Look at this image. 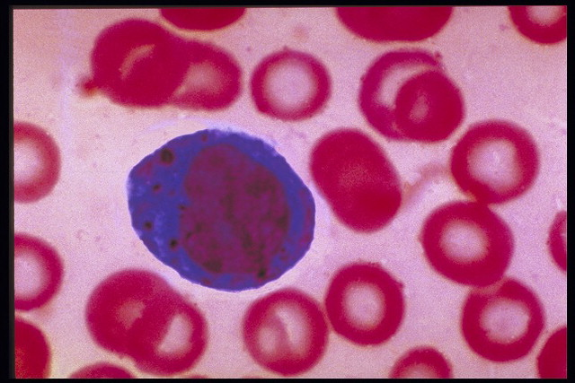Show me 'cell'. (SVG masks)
Returning <instances> with one entry per match:
<instances>
[{
	"label": "cell",
	"instance_id": "obj_3",
	"mask_svg": "<svg viewBox=\"0 0 575 383\" xmlns=\"http://www.w3.org/2000/svg\"><path fill=\"white\" fill-rule=\"evenodd\" d=\"M84 321L94 344L145 374L171 378L193 370L208 345L199 308L160 274L125 268L89 295Z\"/></svg>",
	"mask_w": 575,
	"mask_h": 383
},
{
	"label": "cell",
	"instance_id": "obj_17",
	"mask_svg": "<svg viewBox=\"0 0 575 383\" xmlns=\"http://www.w3.org/2000/svg\"><path fill=\"white\" fill-rule=\"evenodd\" d=\"M454 376L446 356L431 346H417L406 351L393 365L390 378H443Z\"/></svg>",
	"mask_w": 575,
	"mask_h": 383
},
{
	"label": "cell",
	"instance_id": "obj_1",
	"mask_svg": "<svg viewBox=\"0 0 575 383\" xmlns=\"http://www.w3.org/2000/svg\"><path fill=\"white\" fill-rule=\"evenodd\" d=\"M127 196L148 251L217 291L278 280L314 240L310 189L270 144L243 132L204 129L170 140L133 167Z\"/></svg>",
	"mask_w": 575,
	"mask_h": 383
},
{
	"label": "cell",
	"instance_id": "obj_7",
	"mask_svg": "<svg viewBox=\"0 0 575 383\" xmlns=\"http://www.w3.org/2000/svg\"><path fill=\"white\" fill-rule=\"evenodd\" d=\"M241 336L246 353L261 369L293 378L321 362L328 349L330 329L323 308L313 296L285 287L248 306Z\"/></svg>",
	"mask_w": 575,
	"mask_h": 383
},
{
	"label": "cell",
	"instance_id": "obj_2",
	"mask_svg": "<svg viewBox=\"0 0 575 383\" xmlns=\"http://www.w3.org/2000/svg\"><path fill=\"white\" fill-rule=\"evenodd\" d=\"M91 64L94 87L129 108L218 112L233 106L243 91L242 68L226 49L145 19L103 30Z\"/></svg>",
	"mask_w": 575,
	"mask_h": 383
},
{
	"label": "cell",
	"instance_id": "obj_8",
	"mask_svg": "<svg viewBox=\"0 0 575 383\" xmlns=\"http://www.w3.org/2000/svg\"><path fill=\"white\" fill-rule=\"evenodd\" d=\"M540 170L538 146L525 128L502 119L471 125L448 159L449 175L465 196L502 205L524 196Z\"/></svg>",
	"mask_w": 575,
	"mask_h": 383
},
{
	"label": "cell",
	"instance_id": "obj_16",
	"mask_svg": "<svg viewBox=\"0 0 575 383\" xmlns=\"http://www.w3.org/2000/svg\"><path fill=\"white\" fill-rule=\"evenodd\" d=\"M51 365V351L43 332L22 318H15V376L46 378Z\"/></svg>",
	"mask_w": 575,
	"mask_h": 383
},
{
	"label": "cell",
	"instance_id": "obj_9",
	"mask_svg": "<svg viewBox=\"0 0 575 383\" xmlns=\"http://www.w3.org/2000/svg\"><path fill=\"white\" fill-rule=\"evenodd\" d=\"M546 317L538 295L523 282L502 277L469 292L460 330L469 349L493 363L526 358L544 332Z\"/></svg>",
	"mask_w": 575,
	"mask_h": 383
},
{
	"label": "cell",
	"instance_id": "obj_5",
	"mask_svg": "<svg viewBox=\"0 0 575 383\" xmlns=\"http://www.w3.org/2000/svg\"><path fill=\"white\" fill-rule=\"evenodd\" d=\"M308 171L336 220L358 234L387 227L403 203L396 168L384 148L356 127H338L320 136L308 157Z\"/></svg>",
	"mask_w": 575,
	"mask_h": 383
},
{
	"label": "cell",
	"instance_id": "obj_18",
	"mask_svg": "<svg viewBox=\"0 0 575 383\" xmlns=\"http://www.w3.org/2000/svg\"><path fill=\"white\" fill-rule=\"evenodd\" d=\"M243 8L205 10L204 13L168 11L164 15L171 22L186 29L218 30L237 22L244 14Z\"/></svg>",
	"mask_w": 575,
	"mask_h": 383
},
{
	"label": "cell",
	"instance_id": "obj_20",
	"mask_svg": "<svg viewBox=\"0 0 575 383\" xmlns=\"http://www.w3.org/2000/svg\"><path fill=\"white\" fill-rule=\"evenodd\" d=\"M73 377H115V378H128L133 377L127 370L122 367L109 364L99 363L95 365H90L79 371H76Z\"/></svg>",
	"mask_w": 575,
	"mask_h": 383
},
{
	"label": "cell",
	"instance_id": "obj_13",
	"mask_svg": "<svg viewBox=\"0 0 575 383\" xmlns=\"http://www.w3.org/2000/svg\"><path fill=\"white\" fill-rule=\"evenodd\" d=\"M64 265L57 250L25 233L14 235V309L26 313L46 307L58 293Z\"/></svg>",
	"mask_w": 575,
	"mask_h": 383
},
{
	"label": "cell",
	"instance_id": "obj_15",
	"mask_svg": "<svg viewBox=\"0 0 575 383\" xmlns=\"http://www.w3.org/2000/svg\"><path fill=\"white\" fill-rule=\"evenodd\" d=\"M567 6H509L510 21L526 39L542 46H553L567 37Z\"/></svg>",
	"mask_w": 575,
	"mask_h": 383
},
{
	"label": "cell",
	"instance_id": "obj_12",
	"mask_svg": "<svg viewBox=\"0 0 575 383\" xmlns=\"http://www.w3.org/2000/svg\"><path fill=\"white\" fill-rule=\"evenodd\" d=\"M453 7H339L335 16L354 37L376 44L416 43L439 34Z\"/></svg>",
	"mask_w": 575,
	"mask_h": 383
},
{
	"label": "cell",
	"instance_id": "obj_14",
	"mask_svg": "<svg viewBox=\"0 0 575 383\" xmlns=\"http://www.w3.org/2000/svg\"><path fill=\"white\" fill-rule=\"evenodd\" d=\"M14 149V201L27 204L45 197L58 178L60 161L55 143L40 128L16 123Z\"/></svg>",
	"mask_w": 575,
	"mask_h": 383
},
{
	"label": "cell",
	"instance_id": "obj_11",
	"mask_svg": "<svg viewBox=\"0 0 575 383\" xmlns=\"http://www.w3.org/2000/svg\"><path fill=\"white\" fill-rule=\"evenodd\" d=\"M249 92L260 114L282 122H302L318 116L328 106L332 80L320 59L285 48L258 62L250 77Z\"/></svg>",
	"mask_w": 575,
	"mask_h": 383
},
{
	"label": "cell",
	"instance_id": "obj_6",
	"mask_svg": "<svg viewBox=\"0 0 575 383\" xmlns=\"http://www.w3.org/2000/svg\"><path fill=\"white\" fill-rule=\"evenodd\" d=\"M419 241L431 269L464 286L481 288L500 280L515 249L512 231L488 205L454 200L425 218Z\"/></svg>",
	"mask_w": 575,
	"mask_h": 383
},
{
	"label": "cell",
	"instance_id": "obj_19",
	"mask_svg": "<svg viewBox=\"0 0 575 383\" xmlns=\"http://www.w3.org/2000/svg\"><path fill=\"white\" fill-rule=\"evenodd\" d=\"M539 378H566V326L547 339L536 360Z\"/></svg>",
	"mask_w": 575,
	"mask_h": 383
},
{
	"label": "cell",
	"instance_id": "obj_4",
	"mask_svg": "<svg viewBox=\"0 0 575 383\" xmlns=\"http://www.w3.org/2000/svg\"><path fill=\"white\" fill-rule=\"evenodd\" d=\"M357 103L372 130L397 143L445 142L465 118L463 93L440 56L420 48L377 56L360 77Z\"/></svg>",
	"mask_w": 575,
	"mask_h": 383
},
{
	"label": "cell",
	"instance_id": "obj_10",
	"mask_svg": "<svg viewBox=\"0 0 575 383\" xmlns=\"http://www.w3.org/2000/svg\"><path fill=\"white\" fill-rule=\"evenodd\" d=\"M323 310L332 331L344 341L358 347L381 346L403 323V284L379 263L350 262L331 277Z\"/></svg>",
	"mask_w": 575,
	"mask_h": 383
}]
</instances>
